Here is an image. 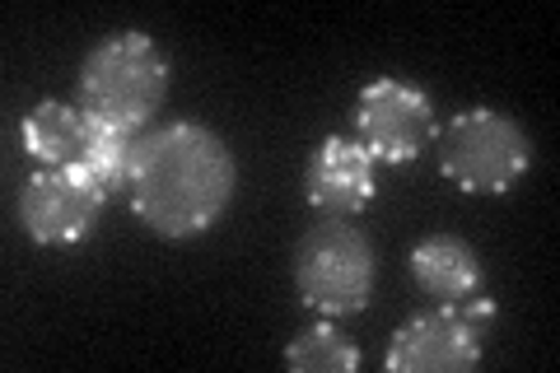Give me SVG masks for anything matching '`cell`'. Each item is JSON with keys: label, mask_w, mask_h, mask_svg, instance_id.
I'll return each instance as SVG.
<instances>
[{"label": "cell", "mask_w": 560, "mask_h": 373, "mask_svg": "<svg viewBox=\"0 0 560 373\" xmlns=\"http://www.w3.org/2000/svg\"><path fill=\"white\" fill-rule=\"evenodd\" d=\"M355 140L378 164H416L434 145V108L407 80H374L355 98Z\"/></svg>", "instance_id": "52a82bcc"}, {"label": "cell", "mask_w": 560, "mask_h": 373, "mask_svg": "<svg viewBox=\"0 0 560 373\" xmlns=\"http://www.w3.org/2000/svg\"><path fill=\"white\" fill-rule=\"evenodd\" d=\"M168 57L150 33H113L80 66V113L121 136H140L164 108Z\"/></svg>", "instance_id": "7a4b0ae2"}, {"label": "cell", "mask_w": 560, "mask_h": 373, "mask_svg": "<svg viewBox=\"0 0 560 373\" xmlns=\"http://www.w3.org/2000/svg\"><path fill=\"white\" fill-rule=\"evenodd\" d=\"M411 276L430 299H444V304H458V299L477 294L481 280H486L481 276V257L453 234L420 238L411 247Z\"/></svg>", "instance_id": "9c48e42d"}, {"label": "cell", "mask_w": 560, "mask_h": 373, "mask_svg": "<svg viewBox=\"0 0 560 373\" xmlns=\"http://www.w3.org/2000/svg\"><path fill=\"white\" fill-rule=\"evenodd\" d=\"M304 197L331 220H350L374 201V154L355 136H327L308 159Z\"/></svg>", "instance_id": "ba28073f"}, {"label": "cell", "mask_w": 560, "mask_h": 373, "mask_svg": "<svg viewBox=\"0 0 560 373\" xmlns=\"http://www.w3.org/2000/svg\"><path fill=\"white\" fill-rule=\"evenodd\" d=\"M294 285L323 317H355L374 299V247L346 220H323L294 247Z\"/></svg>", "instance_id": "277c9868"}, {"label": "cell", "mask_w": 560, "mask_h": 373, "mask_svg": "<svg viewBox=\"0 0 560 373\" xmlns=\"http://www.w3.org/2000/svg\"><path fill=\"white\" fill-rule=\"evenodd\" d=\"M285 369H294V373H355L360 350L331 323H313L285 346Z\"/></svg>", "instance_id": "8fae6325"}, {"label": "cell", "mask_w": 560, "mask_h": 373, "mask_svg": "<svg viewBox=\"0 0 560 373\" xmlns=\"http://www.w3.org/2000/svg\"><path fill=\"white\" fill-rule=\"evenodd\" d=\"M234 183V150L215 131L197 121H168L136 140L127 201L150 234L191 238L230 210Z\"/></svg>", "instance_id": "6da1fadb"}, {"label": "cell", "mask_w": 560, "mask_h": 373, "mask_svg": "<svg viewBox=\"0 0 560 373\" xmlns=\"http://www.w3.org/2000/svg\"><path fill=\"white\" fill-rule=\"evenodd\" d=\"M434 154L448 183L477 197H495L510 191L533 164L528 131L518 127L510 113L495 108H467L448 121L444 131H434Z\"/></svg>", "instance_id": "3957f363"}, {"label": "cell", "mask_w": 560, "mask_h": 373, "mask_svg": "<svg viewBox=\"0 0 560 373\" xmlns=\"http://www.w3.org/2000/svg\"><path fill=\"white\" fill-rule=\"evenodd\" d=\"M20 140L24 154L38 159L43 168H75L84 164V150H90V117L70 108V103L47 98L24 117Z\"/></svg>", "instance_id": "30bf717a"}, {"label": "cell", "mask_w": 560, "mask_h": 373, "mask_svg": "<svg viewBox=\"0 0 560 373\" xmlns=\"http://www.w3.org/2000/svg\"><path fill=\"white\" fill-rule=\"evenodd\" d=\"M136 140L140 136H121L113 127H98L90 121V150H84V168H90L103 187L113 191H127L131 183V159H136Z\"/></svg>", "instance_id": "7c38bea8"}, {"label": "cell", "mask_w": 560, "mask_h": 373, "mask_svg": "<svg viewBox=\"0 0 560 373\" xmlns=\"http://www.w3.org/2000/svg\"><path fill=\"white\" fill-rule=\"evenodd\" d=\"M108 206V187L75 164V168H38L20 191V224L38 247H70L94 234Z\"/></svg>", "instance_id": "8992f818"}, {"label": "cell", "mask_w": 560, "mask_h": 373, "mask_svg": "<svg viewBox=\"0 0 560 373\" xmlns=\"http://www.w3.org/2000/svg\"><path fill=\"white\" fill-rule=\"evenodd\" d=\"M495 317V299L481 290L458 304L416 313L407 327H397L383 364L393 373H467L481 364V341Z\"/></svg>", "instance_id": "5b68a950"}]
</instances>
